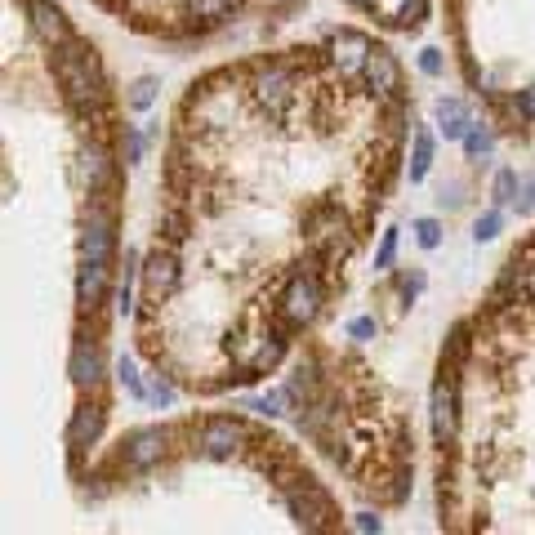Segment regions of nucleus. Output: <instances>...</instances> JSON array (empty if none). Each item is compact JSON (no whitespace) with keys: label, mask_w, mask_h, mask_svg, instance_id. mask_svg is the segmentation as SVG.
I'll list each match as a JSON object with an SVG mask.
<instances>
[{"label":"nucleus","mask_w":535,"mask_h":535,"mask_svg":"<svg viewBox=\"0 0 535 535\" xmlns=\"http://www.w3.org/2000/svg\"><path fill=\"white\" fill-rule=\"evenodd\" d=\"M54 72H58V85H63V99L72 112L90 116L94 107L103 103V76H99V58L94 50H85L81 41H67L54 54Z\"/></svg>","instance_id":"nucleus-1"},{"label":"nucleus","mask_w":535,"mask_h":535,"mask_svg":"<svg viewBox=\"0 0 535 535\" xmlns=\"http://www.w3.org/2000/svg\"><path fill=\"white\" fill-rule=\"evenodd\" d=\"M321 304H326V290H321L317 272H290V281H286V295H281L277 313H281V321H286V326H308V321L321 313Z\"/></svg>","instance_id":"nucleus-2"},{"label":"nucleus","mask_w":535,"mask_h":535,"mask_svg":"<svg viewBox=\"0 0 535 535\" xmlns=\"http://www.w3.org/2000/svg\"><path fill=\"white\" fill-rule=\"evenodd\" d=\"M250 90H255V99H259L268 112H277L281 99H290V90H295V67H290V63H255Z\"/></svg>","instance_id":"nucleus-3"},{"label":"nucleus","mask_w":535,"mask_h":535,"mask_svg":"<svg viewBox=\"0 0 535 535\" xmlns=\"http://www.w3.org/2000/svg\"><path fill=\"white\" fill-rule=\"evenodd\" d=\"M112 250H116V223H112V210L94 206L90 219H85V232H81V259L112 264Z\"/></svg>","instance_id":"nucleus-4"},{"label":"nucleus","mask_w":535,"mask_h":535,"mask_svg":"<svg viewBox=\"0 0 535 535\" xmlns=\"http://www.w3.org/2000/svg\"><path fill=\"white\" fill-rule=\"evenodd\" d=\"M143 290H148L152 304L170 299V295L179 290V259L170 255V246H157V250L148 255V268H143Z\"/></svg>","instance_id":"nucleus-5"},{"label":"nucleus","mask_w":535,"mask_h":535,"mask_svg":"<svg viewBox=\"0 0 535 535\" xmlns=\"http://www.w3.org/2000/svg\"><path fill=\"white\" fill-rule=\"evenodd\" d=\"M241 442H246V428H241V420H228V415L206 420V424H201V437H197V446H201L210 460H228Z\"/></svg>","instance_id":"nucleus-6"},{"label":"nucleus","mask_w":535,"mask_h":535,"mask_svg":"<svg viewBox=\"0 0 535 535\" xmlns=\"http://www.w3.org/2000/svg\"><path fill=\"white\" fill-rule=\"evenodd\" d=\"M165 442H170V433H165V428H139L134 437H125V451H121L125 469L143 473V469L160 464V455H165Z\"/></svg>","instance_id":"nucleus-7"},{"label":"nucleus","mask_w":535,"mask_h":535,"mask_svg":"<svg viewBox=\"0 0 535 535\" xmlns=\"http://www.w3.org/2000/svg\"><path fill=\"white\" fill-rule=\"evenodd\" d=\"M371 54H374V45L362 32H339L330 41V63L339 67V76H362L366 63H371Z\"/></svg>","instance_id":"nucleus-8"},{"label":"nucleus","mask_w":535,"mask_h":535,"mask_svg":"<svg viewBox=\"0 0 535 535\" xmlns=\"http://www.w3.org/2000/svg\"><path fill=\"white\" fill-rule=\"evenodd\" d=\"M455 428H460V402H455V384L451 379H437L433 384V437L442 446L455 442Z\"/></svg>","instance_id":"nucleus-9"},{"label":"nucleus","mask_w":535,"mask_h":535,"mask_svg":"<svg viewBox=\"0 0 535 535\" xmlns=\"http://www.w3.org/2000/svg\"><path fill=\"white\" fill-rule=\"evenodd\" d=\"M27 18H32V27H36V36L45 41V45H67V41H76L72 36V27H67V18H63V9L54 5V0H27Z\"/></svg>","instance_id":"nucleus-10"},{"label":"nucleus","mask_w":535,"mask_h":535,"mask_svg":"<svg viewBox=\"0 0 535 535\" xmlns=\"http://www.w3.org/2000/svg\"><path fill=\"white\" fill-rule=\"evenodd\" d=\"M107 281H112V264L81 259V272H76V304H81V313H94V308L103 304Z\"/></svg>","instance_id":"nucleus-11"},{"label":"nucleus","mask_w":535,"mask_h":535,"mask_svg":"<svg viewBox=\"0 0 535 535\" xmlns=\"http://www.w3.org/2000/svg\"><path fill=\"white\" fill-rule=\"evenodd\" d=\"M362 76H366V85H371L379 99H397V90H402V72H397V58H393L388 50H374Z\"/></svg>","instance_id":"nucleus-12"},{"label":"nucleus","mask_w":535,"mask_h":535,"mask_svg":"<svg viewBox=\"0 0 535 535\" xmlns=\"http://www.w3.org/2000/svg\"><path fill=\"white\" fill-rule=\"evenodd\" d=\"M304 228L313 232V241H326V246H339V237L348 232V228H344V210H339L335 201L313 206V210L304 214Z\"/></svg>","instance_id":"nucleus-13"},{"label":"nucleus","mask_w":535,"mask_h":535,"mask_svg":"<svg viewBox=\"0 0 535 535\" xmlns=\"http://www.w3.org/2000/svg\"><path fill=\"white\" fill-rule=\"evenodd\" d=\"M103 379V357H99V348L81 335L76 344H72V384L76 388H94Z\"/></svg>","instance_id":"nucleus-14"},{"label":"nucleus","mask_w":535,"mask_h":535,"mask_svg":"<svg viewBox=\"0 0 535 535\" xmlns=\"http://www.w3.org/2000/svg\"><path fill=\"white\" fill-rule=\"evenodd\" d=\"M99 433H103V406H99V402H81L76 415H72V424H67V442L81 451V446H90Z\"/></svg>","instance_id":"nucleus-15"},{"label":"nucleus","mask_w":535,"mask_h":535,"mask_svg":"<svg viewBox=\"0 0 535 535\" xmlns=\"http://www.w3.org/2000/svg\"><path fill=\"white\" fill-rule=\"evenodd\" d=\"M437 125H442L446 139H464V134L473 130V121H469V112H464L460 99H442V103H437Z\"/></svg>","instance_id":"nucleus-16"},{"label":"nucleus","mask_w":535,"mask_h":535,"mask_svg":"<svg viewBox=\"0 0 535 535\" xmlns=\"http://www.w3.org/2000/svg\"><path fill=\"white\" fill-rule=\"evenodd\" d=\"M290 397H295L290 388H268V393H259V397L246 402V411H255V415H268V420H272V415H286Z\"/></svg>","instance_id":"nucleus-17"},{"label":"nucleus","mask_w":535,"mask_h":535,"mask_svg":"<svg viewBox=\"0 0 535 535\" xmlns=\"http://www.w3.org/2000/svg\"><path fill=\"white\" fill-rule=\"evenodd\" d=\"M85 174H90V188H94V192L107 188V179H112V157H107L103 143H94V148L85 152Z\"/></svg>","instance_id":"nucleus-18"},{"label":"nucleus","mask_w":535,"mask_h":535,"mask_svg":"<svg viewBox=\"0 0 535 535\" xmlns=\"http://www.w3.org/2000/svg\"><path fill=\"white\" fill-rule=\"evenodd\" d=\"M428 165H433V134L420 130L415 134V152H411V183H420L428 174Z\"/></svg>","instance_id":"nucleus-19"},{"label":"nucleus","mask_w":535,"mask_h":535,"mask_svg":"<svg viewBox=\"0 0 535 535\" xmlns=\"http://www.w3.org/2000/svg\"><path fill=\"white\" fill-rule=\"evenodd\" d=\"M116 308H121V317L134 313V250H125V277H121V290H116Z\"/></svg>","instance_id":"nucleus-20"},{"label":"nucleus","mask_w":535,"mask_h":535,"mask_svg":"<svg viewBox=\"0 0 535 535\" xmlns=\"http://www.w3.org/2000/svg\"><path fill=\"white\" fill-rule=\"evenodd\" d=\"M237 0H183V9L192 14V18H201V23H214V18H223L228 9H232Z\"/></svg>","instance_id":"nucleus-21"},{"label":"nucleus","mask_w":535,"mask_h":535,"mask_svg":"<svg viewBox=\"0 0 535 535\" xmlns=\"http://www.w3.org/2000/svg\"><path fill=\"white\" fill-rule=\"evenodd\" d=\"M152 103H157V81H152V76H139V81L130 85V107H134V112H148Z\"/></svg>","instance_id":"nucleus-22"},{"label":"nucleus","mask_w":535,"mask_h":535,"mask_svg":"<svg viewBox=\"0 0 535 535\" xmlns=\"http://www.w3.org/2000/svg\"><path fill=\"white\" fill-rule=\"evenodd\" d=\"M116 374H121V384L130 388V397H148V384H143V374L134 366V357H121V362H116Z\"/></svg>","instance_id":"nucleus-23"},{"label":"nucleus","mask_w":535,"mask_h":535,"mask_svg":"<svg viewBox=\"0 0 535 535\" xmlns=\"http://www.w3.org/2000/svg\"><path fill=\"white\" fill-rule=\"evenodd\" d=\"M464 148H469V157H473V160H482V157H491L495 139H491V130H486V125H473V130L464 134Z\"/></svg>","instance_id":"nucleus-24"},{"label":"nucleus","mask_w":535,"mask_h":535,"mask_svg":"<svg viewBox=\"0 0 535 535\" xmlns=\"http://www.w3.org/2000/svg\"><path fill=\"white\" fill-rule=\"evenodd\" d=\"M518 188H522V179H518V170H500V174H495V206H509Z\"/></svg>","instance_id":"nucleus-25"},{"label":"nucleus","mask_w":535,"mask_h":535,"mask_svg":"<svg viewBox=\"0 0 535 535\" xmlns=\"http://www.w3.org/2000/svg\"><path fill=\"white\" fill-rule=\"evenodd\" d=\"M415 237H420L424 250H437V246H442V223H437V219H420V223H415Z\"/></svg>","instance_id":"nucleus-26"},{"label":"nucleus","mask_w":535,"mask_h":535,"mask_svg":"<svg viewBox=\"0 0 535 535\" xmlns=\"http://www.w3.org/2000/svg\"><path fill=\"white\" fill-rule=\"evenodd\" d=\"M500 223H504V214H500V210H486L478 223H473V241H491V237L500 232Z\"/></svg>","instance_id":"nucleus-27"},{"label":"nucleus","mask_w":535,"mask_h":535,"mask_svg":"<svg viewBox=\"0 0 535 535\" xmlns=\"http://www.w3.org/2000/svg\"><path fill=\"white\" fill-rule=\"evenodd\" d=\"M125 160H130V165L143 160V130H139V125H125Z\"/></svg>","instance_id":"nucleus-28"},{"label":"nucleus","mask_w":535,"mask_h":535,"mask_svg":"<svg viewBox=\"0 0 535 535\" xmlns=\"http://www.w3.org/2000/svg\"><path fill=\"white\" fill-rule=\"evenodd\" d=\"M148 397H152L157 406H174V397H179V393H174V384H170L165 374H157V379H152V388H148Z\"/></svg>","instance_id":"nucleus-29"},{"label":"nucleus","mask_w":535,"mask_h":535,"mask_svg":"<svg viewBox=\"0 0 535 535\" xmlns=\"http://www.w3.org/2000/svg\"><path fill=\"white\" fill-rule=\"evenodd\" d=\"M393 255H397V232H384V246H379V255H374V268H388Z\"/></svg>","instance_id":"nucleus-30"},{"label":"nucleus","mask_w":535,"mask_h":535,"mask_svg":"<svg viewBox=\"0 0 535 535\" xmlns=\"http://www.w3.org/2000/svg\"><path fill=\"white\" fill-rule=\"evenodd\" d=\"M518 206V214H531L535 210V179L531 174H522V201H513Z\"/></svg>","instance_id":"nucleus-31"},{"label":"nucleus","mask_w":535,"mask_h":535,"mask_svg":"<svg viewBox=\"0 0 535 535\" xmlns=\"http://www.w3.org/2000/svg\"><path fill=\"white\" fill-rule=\"evenodd\" d=\"M518 116H527V121H535V85H527V90H518Z\"/></svg>","instance_id":"nucleus-32"},{"label":"nucleus","mask_w":535,"mask_h":535,"mask_svg":"<svg viewBox=\"0 0 535 535\" xmlns=\"http://www.w3.org/2000/svg\"><path fill=\"white\" fill-rule=\"evenodd\" d=\"M420 67H424V76H442V54H437V50H420Z\"/></svg>","instance_id":"nucleus-33"},{"label":"nucleus","mask_w":535,"mask_h":535,"mask_svg":"<svg viewBox=\"0 0 535 535\" xmlns=\"http://www.w3.org/2000/svg\"><path fill=\"white\" fill-rule=\"evenodd\" d=\"M420 14H424V0H406L397 23H402V27H411V23H420Z\"/></svg>","instance_id":"nucleus-34"},{"label":"nucleus","mask_w":535,"mask_h":535,"mask_svg":"<svg viewBox=\"0 0 535 535\" xmlns=\"http://www.w3.org/2000/svg\"><path fill=\"white\" fill-rule=\"evenodd\" d=\"M348 335H353V339H371V335H374V321L371 317H353V321H348Z\"/></svg>","instance_id":"nucleus-35"},{"label":"nucleus","mask_w":535,"mask_h":535,"mask_svg":"<svg viewBox=\"0 0 535 535\" xmlns=\"http://www.w3.org/2000/svg\"><path fill=\"white\" fill-rule=\"evenodd\" d=\"M353 527H357V531H379L384 522H379L374 513H357V522H353Z\"/></svg>","instance_id":"nucleus-36"},{"label":"nucleus","mask_w":535,"mask_h":535,"mask_svg":"<svg viewBox=\"0 0 535 535\" xmlns=\"http://www.w3.org/2000/svg\"><path fill=\"white\" fill-rule=\"evenodd\" d=\"M353 5H362V9H366V5H371V0H353Z\"/></svg>","instance_id":"nucleus-37"}]
</instances>
